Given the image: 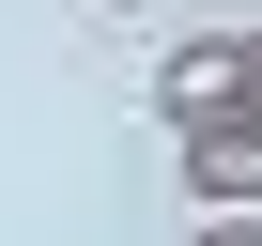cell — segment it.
Returning <instances> with one entry per match:
<instances>
[{
  "label": "cell",
  "instance_id": "cell-5",
  "mask_svg": "<svg viewBox=\"0 0 262 246\" xmlns=\"http://www.w3.org/2000/svg\"><path fill=\"white\" fill-rule=\"evenodd\" d=\"M108 16H155V0H108Z\"/></svg>",
  "mask_w": 262,
  "mask_h": 246
},
{
  "label": "cell",
  "instance_id": "cell-1",
  "mask_svg": "<svg viewBox=\"0 0 262 246\" xmlns=\"http://www.w3.org/2000/svg\"><path fill=\"white\" fill-rule=\"evenodd\" d=\"M155 108H170V139L231 123V108H247V31H185V46L155 62Z\"/></svg>",
  "mask_w": 262,
  "mask_h": 246
},
{
  "label": "cell",
  "instance_id": "cell-3",
  "mask_svg": "<svg viewBox=\"0 0 262 246\" xmlns=\"http://www.w3.org/2000/svg\"><path fill=\"white\" fill-rule=\"evenodd\" d=\"M185 246H262V215H201V231H185Z\"/></svg>",
  "mask_w": 262,
  "mask_h": 246
},
{
  "label": "cell",
  "instance_id": "cell-2",
  "mask_svg": "<svg viewBox=\"0 0 262 246\" xmlns=\"http://www.w3.org/2000/svg\"><path fill=\"white\" fill-rule=\"evenodd\" d=\"M170 169H185L201 215H262V108H231V123H201V139H170Z\"/></svg>",
  "mask_w": 262,
  "mask_h": 246
},
{
  "label": "cell",
  "instance_id": "cell-4",
  "mask_svg": "<svg viewBox=\"0 0 262 246\" xmlns=\"http://www.w3.org/2000/svg\"><path fill=\"white\" fill-rule=\"evenodd\" d=\"M247 108H262V31H247Z\"/></svg>",
  "mask_w": 262,
  "mask_h": 246
}]
</instances>
